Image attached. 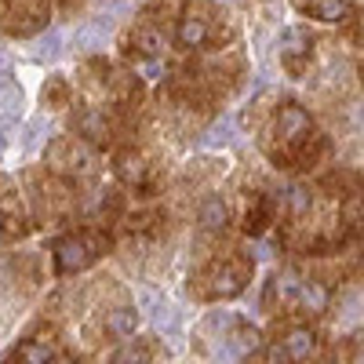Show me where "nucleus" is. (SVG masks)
Segmentation results:
<instances>
[{"instance_id":"f257e3e1","label":"nucleus","mask_w":364,"mask_h":364,"mask_svg":"<svg viewBox=\"0 0 364 364\" xmlns=\"http://www.w3.org/2000/svg\"><path fill=\"white\" fill-rule=\"evenodd\" d=\"M91 248H95V240H80V237L58 240V248H55V255H58V269L70 273V269L91 262V259H95V255H91Z\"/></svg>"},{"instance_id":"f03ea898","label":"nucleus","mask_w":364,"mask_h":364,"mask_svg":"<svg viewBox=\"0 0 364 364\" xmlns=\"http://www.w3.org/2000/svg\"><path fill=\"white\" fill-rule=\"evenodd\" d=\"M314 353V331L310 328H295L284 336V346H281V360H291V364H302Z\"/></svg>"},{"instance_id":"7ed1b4c3","label":"nucleus","mask_w":364,"mask_h":364,"mask_svg":"<svg viewBox=\"0 0 364 364\" xmlns=\"http://www.w3.org/2000/svg\"><path fill=\"white\" fill-rule=\"evenodd\" d=\"M208 41V22L200 15H186L178 22V44L182 48H200Z\"/></svg>"},{"instance_id":"20e7f679","label":"nucleus","mask_w":364,"mask_h":364,"mask_svg":"<svg viewBox=\"0 0 364 364\" xmlns=\"http://www.w3.org/2000/svg\"><path fill=\"white\" fill-rule=\"evenodd\" d=\"M197 219H200V226H204V230H219V226H226V219H230L226 200L208 197V200L200 204V211H197Z\"/></svg>"},{"instance_id":"39448f33","label":"nucleus","mask_w":364,"mask_h":364,"mask_svg":"<svg viewBox=\"0 0 364 364\" xmlns=\"http://www.w3.org/2000/svg\"><path fill=\"white\" fill-rule=\"evenodd\" d=\"M306 15H314L321 22H339L346 15V4L343 0H314V4H306Z\"/></svg>"},{"instance_id":"423d86ee","label":"nucleus","mask_w":364,"mask_h":364,"mask_svg":"<svg viewBox=\"0 0 364 364\" xmlns=\"http://www.w3.org/2000/svg\"><path fill=\"white\" fill-rule=\"evenodd\" d=\"M299 302H302L306 310L321 314V310L328 306V288H324V284H302V288H299Z\"/></svg>"},{"instance_id":"0eeeda50","label":"nucleus","mask_w":364,"mask_h":364,"mask_svg":"<svg viewBox=\"0 0 364 364\" xmlns=\"http://www.w3.org/2000/svg\"><path fill=\"white\" fill-rule=\"evenodd\" d=\"M306 128H310L306 113H302L299 106H284V113H281V132H284V135H302Z\"/></svg>"},{"instance_id":"6e6552de","label":"nucleus","mask_w":364,"mask_h":364,"mask_svg":"<svg viewBox=\"0 0 364 364\" xmlns=\"http://www.w3.org/2000/svg\"><path fill=\"white\" fill-rule=\"evenodd\" d=\"M109 364H149V350L139 346V343H124V346L113 353Z\"/></svg>"},{"instance_id":"1a4fd4ad","label":"nucleus","mask_w":364,"mask_h":364,"mask_svg":"<svg viewBox=\"0 0 364 364\" xmlns=\"http://www.w3.org/2000/svg\"><path fill=\"white\" fill-rule=\"evenodd\" d=\"M135 44H139L142 55H161V51H164V37L157 33V29H139Z\"/></svg>"},{"instance_id":"9d476101","label":"nucleus","mask_w":364,"mask_h":364,"mask_svg":"<svg viewBox=\"0 0 364 364\" xmlns=\"http://www.w3.org/2000/svg\"><path fill=\"white\" fill-rule=\"evenodd\" d=\"M117 168H120V175H124L128 182H139V178L146 175V168H142V161H139L135 154H120V157H117Z\"/></svg>"},{"instance_id":"9b49d317","label":"nucleus","mask_w":364,"mask_h":364,"mask_svg":"<svg viewBox=\"0 0 364 364\" xmlns=\"http://www.w3.org/2000/svg\"><path fill=\"white\" fill-rule=\"evenodd\" d=\"M18 357H22V364H48V360H51V346H44V343H26V346L18 350Z\"/></svg>"},{"instance_id":"f8f14e48","label":"nucleus","mask_w":364,"mask_h":364,"mask_svg":"<svg viewBox=\"0 0 364 364\" xmlns=\"http://www.w3.org/2000/svg\"><path fill=\"white\" fill-rule=\"evenodd\" d=\"M58 48H63V33H55V29H51V33H44V37L33 44V51H37L41 58H55Z\"/></svg>"},{"instance_id":"ddd939ff","label":"nucleus","mask_w":364,"mask_h":364,"mask_svg":"<svg viewBox=\"0 0 364 364\" xmlns=\"http://www.w3.org/2000/svg\"><path fill=\"white\" fill-rule=\"evenodd\" d=\"M132 328H135V310H117V314H109V331H117V336H128Z\"/></svg>"},{"instance_id":"4468645a","label":"nucleus","mask_w":364,"mask_h":364,"mask_svg":"<svg viewBox=\"0 0 364 364\" xmlns=\"http://www.w3.org/2000/svg\"><path fill=\"white\" fill-rule=\"evenodd\" d=\"M80 128H84V135H87V139H102V132H106V120H102L99 113H84Z\"/></svg>"},{"instance_id":"2eb2a0df","label":"nucleus","mask_w":364,"mask_h":364,"mask_svg":"<svg viewBox=\"0 0 364 364\" xmlns=\"http://www.w3.org/2000/svg\"><path fill=\"white\" fill-rule=\"evenodd\" d=\"M44 132H48V124H44V120H33V124L26 128V146H29V149H33V146H41Z\"/></svg>"},{"instance_id":"dca6fc26","label":"nucleus","mask_w":364,"mask_h":364,"mask_svg":"<svg viewBox=\"0 0 364 364\" xmlns=\"http://www.w3.org/2000/svg\"><path fill=\"white\" fill-rule=\"evenodd\" d=\"M8 80H11V66H8V58L0 55V87H4Z\"/></svg>"},{"instance_id":"f3484780","label":"nucleus","mask_w":364,"mask_h":364,"mask_svg":"<svg viewBox=\"0 0 364 364\" xmlns=\"http://www.w3.org/2000/svg\"><path fill=\"white\" fill-rule=\"evenodd\" d=\"M291 208H295V211L306 208V193H302V190H291Z\"/></svg>"},{"instance_id":"a211bd4d","label":"nucleus","mask_w":364,"mask_h":364,"mask_svg":"<svg viewBox=\"0 0 364 364\" xmlns=\"http://www.w3.org/2000/svg\"><path fill=\"white\" fill-rule=\"evenodd\" d=\"M360 215H364V208H360Z\"/></svg>"}]
</instances>
